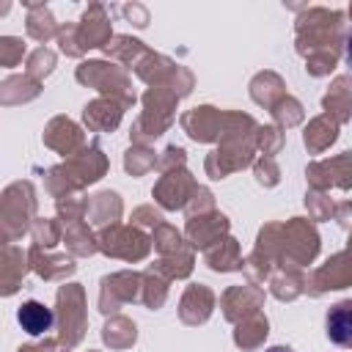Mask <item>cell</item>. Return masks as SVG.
Returning a JSON list of instances; mask_svg holds the SVG:
<instances>
[{
  "instance_id": "obj_1",
  "label": "cell",
  "mask_w": 352,
  "mask_h": 352,
  "mask_svg": "<svg viewBox=\"0 0 352 352\" xmlns=\"http://www.w3.org/2000/svg\"><path fill=\"white\" fill-rule=\"evenodd\" d=\"M16 319H19V324L28 330V333H44L47 327H50V322H52V314L41 305V302H36V300H30V302H25L22 308H19V314H16Z\"/></svg>"
},
{
  "instance_id": "obj_2",
  "label": "cell",
  "mask_w": 352,
  "mask_h": 352,
  "mask_svg": "<svg viewBox=\"0 0 352 352\" xmlns=\"http://www.w3.org/2000/svg\"><path fill=\"white\" fill-rule=\"evenodd\" d=\"M267 352H292V349H286V346H272V349H267Z\"/></svg>"
}]
</instances>
